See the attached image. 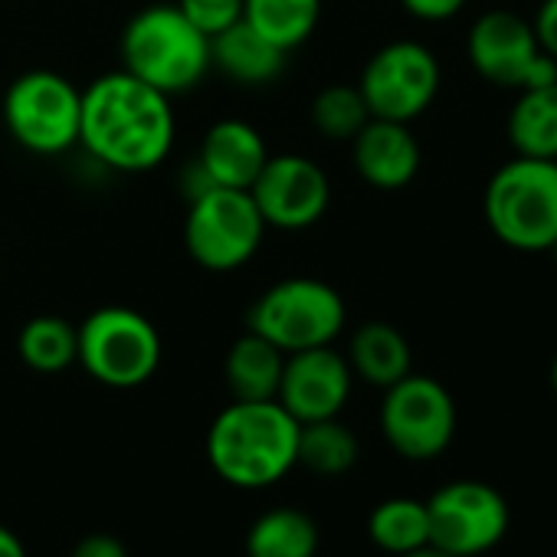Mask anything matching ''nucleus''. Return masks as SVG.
Returning <instances> with one entry per match:
<instances>
[{"instance_id": "obj_1", "label": "nucleus", "mask_w": 557, "mask_h": 557, "mask_svg": "<svg viewBox=\"0 0 557 557\" xmlns=\"http://www.w3.org/2000/svg\"><path fill=\"white\" fill-rule=\"evenodd\" d=\"M79 145L92 161L122 171H154L174 148L171 96L125 70L106 73L83 89Z\"/></svg>"}, {"instance_id": "obj_2", "label": "nucleus", "mask_w": 557, "mask_h": 557, "mask_svg": "<svg viewBox=\"0 0 557 557\" xmlns=\"http://www.w3.org/2000/svg\"><path fill=\"white\" fill-rule=\"evenodd\" d=\"M299 420L278 400H233L207 433L210 469L236 488H265L299 462Z\"/></svg>"}, {"instance_id": "obj_3", "label": "nucleus", "mask_w": 557, "mask_h": 557, "mask_svg": "<svg viewBox=\"0 0 557 557\" xmlns=\"http://www.w3.org/2000/svg\"><path fill=\"white\" fill-rule=\"evenodd\" d=\"M122 70L164 96L190 92L213 66L210 37H203L177 4H151L122 30Z\"/></svg>"}, {"instance_id": "obj_4", "label": "nucleus", "mask_w": 557, "mask_h": 557, "mask_svg": "<svg viewBox=\"0 0 557 557\" xmlns=\"http://www.w3.org/2000/svg\"><path fill=\"white\" fill-rule=\"evenodd\" d=\"M482 213L498 243L518 252H547L557 243V161H505L485 184Z\"/></svg>"}, {"instance_id": "obj_5", "label": "nucleus", "mask_w": 557, "mask_h": 557, "mask_svg": "<svg viewBox=\"0 0 557 557\" xmlns=\"http://www.w3.org/2000/svg\"><path fill=\"white\" fill-rule=\"evenodd\" d=\"M348 306L322 278L296 275L269 286L249 309V332L272 342L283 355L335 345L345 332Z\"/></svg>"}, {"instance_id": "obj_6", "label": "nucleus", "mask_w": 557, "mask_h": 557, "mask_svg": "<svg viewBox=\"0 0 557 557\" xmlns=\"http://www.w3.org/2000/svg\"><path fill=\"white\" fill-rule=\"evenodd\" d=\"M76 342L83 371L112 391L141 387L161 368V335L154 322L128 306L96 309L76 329Z\"/></svg>"}, {"instance_id": "obj_7", "label": "nucleus", "mask_w": 557, "mask_h": 557, "mask_svg": "<svg viewBox=\"0 0 557 557\" xmlns=\"http://www.w3.org/2000/svg\"><path fill=\"white\" fill-rule=\"evenodd\" d=\"M4 125L30 154H66L79 145L83 92L53 70H30L4 92Z\"/></svg>"}, {"instance_id": "obj_8", "label": "nucleus", "mask_w": 557, "mask_h": 557, "mask_svg": "<svg viewBox=\"0 0 557 557\" xmlns=\"http://www.w3.org/2000/svg\"><path fill=\"white\" fill-rule=\"evenodd\" d=\"M265 239V220L256 210L249 190L210 187L190 200L184 220V246L190 259L207 272L243 269Z\"/></svg>"}, {"instance_id": "obj_9", "label": "nucleus", "mask_w": 557, "mask_h": 557, "mask_svg": "<svg viewBox=\"0 0 557 557\" xmlns=\"http://www.w3.org/2000/svg\"><path fill=\"white\" fill-rule=\"evenodd\" d=\"M381 433L410 462L436 459L456 436V400L436 377L410 371L384 391Z\"/></svg>"}, {"instance_id": "obj_10", "label": "nucleus", "mask_w": 557, "mask_h": 557, "mask_svg": "<svg viewBox=\"0 0 557 557\" xmlns=\"http://www.w3.org/2000/svg\"><path fill=\"white\" fill-rule=\"evenodd\" d=\"M466 53L472 70L498 89L521 92L531 86L557 83V60L541 50L531 21L511 11L482 14L469 27Z\"/></svg>"}, {"instance_id": "obj_11", "label": "nucleus", "mask_w": 557, "mask_h": 557, "mask_svg": "<svg viewBox=\"0 0 557 557\" xmlns=\"http://www.w3.org/2000/svg\"><path fill=\"white\" fill-rule=\"evenodd\" d=\"M440 83V60L430 47L417 40H394L368 60L358 89L368 102L371 119L410 125L433 106Z\"/></svg>"}, {"instance_id": "obj_12", "label": "nucleus", "mask_w": 557, "mask_h": 557, "mask_svg": "<svg viewBox=\"0 0 557 557\" xmlns=\"http://www.w3.org/2000/svg\"><path fill=\"white\" fill-rule=\"evenodd\" d=\"M426 515L430 544L456 557H475L492 550L511 524L505 495L479 479H456L440 485L426 498Z\"/></svg>"}, {"instance_id": "obj_13", "label": "nucleus", "mask_w": 557, "mask_h": 557, "mask_svg": "<svg viewBox=\"0 0 557 557\" xmlns=\"http://www.w3.org/2000/svg\"><path fill=\"white\" fill-rule=\"evenodd\" d=\"M249 197L265 226L309 230L325 216L332 203V184L329 174L306 154H269L249 187Z\"/></svg>"}, {"instance_id": "obj_14", "label": "nucleus", "mask_w": 557, "mask_h": 557, "mask_svg": "<svg viewBox=\"0 0 557 557\" xmlns=\"http://www.w3.org/2000/svg\"><path fill=\"white\" fill-rule=\"evenodd\" d=\"M351 384H355V374L345 355H338L332 345L309 348V351L286 355V368H283L275 400L299 423L332 420L345 410L351 397Z\"/></svg>"}, {"instance_id": "obj_15", "label": "nucleus", "mask_w": 557, "mask_h": 557, "mask_svg": "<svg viewBox=\"0 0 557 557\" xmlns=\"http://www.w3.org/2000/svg\"><path fill=\"white\" fill-rule=\"evenodd\" d=\"M351 158H355V171L361 174V181L377 190L410 187L423 164V151L410 125L387 122V119H371L351 138Z\"/></svg>"}, {"instance_id": "obj_16", "label": "nucleus", "mask_w": 557, "mask_h": 557, "mask_svg": "<svg viewBox=\"0 0 557 557\" xmlns=\"http://www.w3.org/2000/svg\"><path fill=\"white\" fill-rule=\"evenodd\" d=\"M265 161H269L265 138L259 135V128H252L243 119H223L210 125L197 154V164L203 168L210 184L233 187V190H249Z\"/></svg>"}, {"instance_id": "obj_17", "label": "nucleus", "mask_w": 557, "mask_h": 557, "mask_svg": "<svg viewBox=\"0 0 557 557\" xmlns=\"http://www.w3.org/2000/svg\"><path fill=\"white\" fill-rule=\"evenodd\" d=\"M213 66L230 76L239 86H265L286 70V57L278 47H272L265 37H259L246 21L233 24L230 30L216 34L210 40Z\"/></svg>"}, {"instance_id": "obj_18", "label": "nucleus", "mask_w": 557, "mask_h": 557, "mask_svg": "<svg viewBox=\"0 0 557 557\" xmlns=\"http://www.w3.org/2000/svg\"><path fill=\"white\" fill-rule=\"evenodd\" d=\"M283 368L286 355L262 335L246 329V335H239L226 351L223 377L233 400H275Z\"/></svg>"}, {"instance_id": "obj_19", "label": "nucleus", "mask_w": 557, "mask_h": 557, "mask_svg": "<svg viewBox=\"0 0 557 557\" xmlns=\"http://www.w3.org/2000/svg\"><path fill=\"white\" fill-rule=\"evenodd\" d=\"M348 364L355 377H361L371 387L387 391L391 384H397L400 377L413 371V351L394 325L368 322L351 335Z\"/></svg>"}, {"instance_id": "obj_20", "label": "nucleus", "mask_w": 557, "mask_h": 557, "mask_svg": "<svg viewBox=\"0 0 557 557\" xmlns=\"http://www.w3.org/2000/svg\"><path fill=\"white\" fill-rule=\"evenodd\" d=\"M505 132L515 154L557 161V83L521 89Z\"/></svg>"}, {"instance_id": "obj_21", "label": "nucleus", "mask_w": 557, "mask_h": 557, "mask_svg": "<svg viewBox=\"0 0 557 557\" xmlns=\"http://www.w3.org/2000/svg\"><path fill=\"white\" fill-rule=\"evenodd\" d=\"M319 524L309 511L278 505L262 511L246 531V557H315Z\"/></svg>"}, {"instance_id": "obj_22", "label": "nucleus", "mask_w": 557, "mask_h": 557, "mask_svg": "<svg viewBox=\"0 0 557 557\" xmlns=\"http://www.w3.org/2000/svg\"><path fill=\"white\" fill-rule=\"evenodd\" d=\"M243 21L283 53L299 50L322 21V0H246Z\"/></svg>"}, {"instance_id": "obj_23", "label": "nucleus", "mask_w": 557, "mask_h": 557, "mask_svg": "<svg viewBox=\"0 0 557 557\" xmlns=\"http://www.w3.org/2000/svg\"><path fill=\"white\" fill-rule=\"evenodd\" d=\"M17 355L37 374H63L79 355L76 329L60 315H37L17 335Z\"/></svg>"}, {"instance_id": "obj_24", "label": "nucleus", "mask_w": 557, "mask_h": 557, "mask_svg": "<svg viewBox=\"0 0 557 557\" xmlns=\"http://www.w3.org/2000/svg\"><path fill=\"white\" fill-rule=\"evenodd\" d=\"M358 436L338 420H315L299 423V453L296 462L315 475H345L358 462Z\"/></svg>"}, {"instance_id": "obj_25", "label": "nucleus", "mask_w": 557, "mask_h": 557, "mask_svg": "<svg viewBox=\"0 0 557 557\" xmlns=\"http://www.w3.org/2000/svg\"><path fill=\"white\" fill-rule=\"evenodd\" d=\"M368 534L381 550H387L394 557L430 544L426 502H420V498H387V502H381L368 518Z\"/></svg>"}, {"instance_id": "obj_26", "label": "nucleus", "mask_w": 557, "mask_h": 557, "mask_svg": "<svg viewBox=\"0 0 557 557\" xmlns=\"http://www.w3.org/2000/svg\"><path fill=\"white\" fill-rule=\"evenodd\" d=\"M368 122L371 112L358 86H329L312 102V125L329 141H351Z\"/></svg>"}, {"instance_id": "obj_27", "label": "nucleus", "mask_w": 557, "mask_h": 557, "mask_svg": "<svg viewBox=\"0 0 557 557\" xmlns=\"http://www.w3.org/2000/svg\"><path fill=\"white\" fill-rule=\"evenodd\" d=\"M243 4L246 0H177V11L203 34V37H216L223 30H230L233 24L243 21Z\"/></svg>"}, {"instance_id": "obj_28", "label": "nucleus", "mask_w": 557, "mask_h": 557, "mask_svg": "<svg viewBox=\"0 0 557 557\" xmlns=\"http://www.w3.org/2000/svg\"><path fill=\"white\" fill-rule=\"evenodd\" d=\"M404 11L423 24H443V21H453L462 8L466 0H400Z\"/></svg>"}, {"instance_id": "obj_29", "label": "nucleus", "mask_w": 557, "mask_h": 557, "mask_svg": "<svg viewBox=\"0 0 557 557\" xmlns=\"http://www.w3.org/2000/svg\"><path fill=\"white\" fill-rule=\"evenodd\" d=\"M531 27H534V37H537L541 50L550 60H557V0H541Z\"/></svg>"}, {"instance_id": "obj_30", "label": "nucleus", "mask_w": 557, "mask_h": 557, "mask_svg": "<svg viewBox=\"0 0 557 557\" xmlns=\"http://www.w3.org/2000/svg\"><path fill=\"white\" fill-rule=\"evenodd\" d=\"M70 557H128V547L115 534L96 531V534H86L83 541H76Z\"/></svg>"}, {"instance_id": "obj_31", "label": "nucleus", "mask_w": 557, "mask_h": 557, "mask_svg": "<svg viewBox=\"0 0 557 557\" xmlns=\"http://www.w3.org/2000/svg\"><path fill=\"white\" fill-rule=\"evenodd\" d=\"M0 557H27L24 541L11 528H4V524H0Z\"/></svg>"}, {"instance_id": "obj_32", "label": "nucleus", "mask_w": 557, "mask_h": 557, "mask_svg": "<svg viewBox=\"0 0 557 557\" xmlns=\"http://www.w3.org/2000/svg\"><path fill=\"white\" fill-rule=\"evenodd\" d=\"M400 557H456V554H449V550H443L436 544H423V547H417L410 554H400Z\"/></svg>"}, {"instance_id": "obj_33", "label": "nucleus", "mask_w": 557, "mask_h": 557, "mask_svg": "<svg viewBox=\"0 0 557 557\" xmlns=\"http://www.w3.org/2000/svg\"><path fill=\"white\" fill-rule=\"evenodd\" d=\"M550 387H554V394H557V358H554V364H550Z\"/></svg>"}, {"instance_id": "obj_34", "label": "nucleus", "mask_w": 557, "mask_h": 557, "mask_svg": "<svg viewBox=\"0 0 557 557\" xmlns=\"http://www.w3.org/2000/svg\"><path fill=\"white\" fill-rule=\"evenodd\" d=\"M547 252H550V256H554V262H557V243H554V246H550Z\"/></svg>"}]
</instances>
